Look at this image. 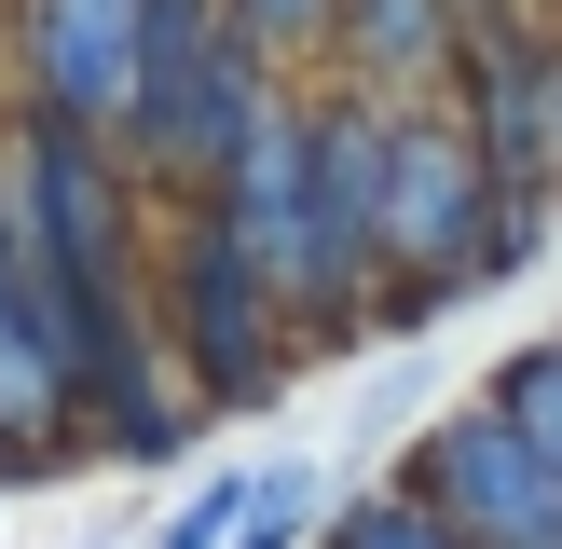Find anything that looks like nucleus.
<instances>
[{"label":"nucleus","instance_id":"obj_10","mask_svg":"<svg viewBox=\"0 0 562 549\" xmlns=\"http://www.w3.org/2000/svg\"><path fill=\"white\" fill-rule=\"evenodd\" d=\"M329 549H453V536H439V522L412 508V494H371V508H357V522H344Z\"/></svg>","mask_w":562,"mask_h":549},{"label":"nucleus","instance_id":"obj_6","mask_svg":"<svg viewBox=\"0 0 562 549\" xmlns=\"http://www.w3.org/2000/svg\"><path fill=\"white\" fill-rule=\"evenodd\" d=\"M329 27H344V55L371 69V97L398 82V97H426L439 69H453V0H329Z\"/></svg>","mask_w":562,"mask_h":549},{"label":"nucleus","instance_id":"obj_9","mask_svg":"<svg viewBox=\"0 0 562 549\" xmlns=\"http://www.w3.org/2000/svg\"><path fill=\"white\" fill-rule=\"evenodd\" d=\"M247 481H261V467H220V481H206V494H192V508H179V522H165V536H151V549H220V536H234V508H247Z\"/></svg>","mask_w":562,"mask_h":549},{"label":"nucleus","instance_id":"obj_5","mask_svg":"<svg viewBox=\"0 0 562 549\" xmlns=\"http://www.w3.org/2000/svg\"><path fill=\"white\" fill-rule=\"evenodd\" d=\"M179 357H192L206 399H261L274 384V274L247 261L220 220L179 234Z\"/></svg>","mask_w":562,"mask_h":549},{"label":"nucleus","instance_id":"obj_12","mask_svg":"<svg viewBox=\"0 0 562 549\" xmlns=\"http://www.w3.org/2000/svg\"><path fill=\"white\" fill-rule=\"evenodd\" d=\"M549 179H562V82H549Z\"/></svg>","mask_w":562,"mask_h":549},{"label":"nucleus","instance_id":"obj_2","mask_svg":"<svg viewBox=\"0 0 562 549\" xmlns=\"http://www.w3.org/2000/svg\"><path fill=\"white\" fill-rule=\"evenodd\" d=\"M494 206H508V192L481 179L467 124H439V110H384L371 247H384V261H412V302H453L467 274H494Z\"/></svg>","mask_w":562,"mask_h":549},{"label":"nucleus","instance_id":"obj_8","mask_svg":"<svg viewBox=\"0 0 562 549\" xmlns=\"http://www.w3.org/2000/svg\"><path fill=\"white\" fill-rule=\"evenodd\" d=\"M316 508H329V481H316V467H261L220 549H302V536H316Z\"/></svg>","mask_w":562,"mask_h":549},{"label":"nucleus","instance_id":"obj_7","mask_svg":"<svg viewBox=\"0 0 562 549\" xmlns=\"http://www.w3.org/2000/svg\"><path fill=\"white\" fill-rule=\"evenodd\" d=\"M481 412H494V426H508L521 453L562 481V344H521L508 371H494V399H481Z\"/></svg>","mask_w":562,"mask_h":549},{"label":"nucleus","instance_id":"obj_1","mask_svg":"<svg viewBox=\"0 0 562 549\" xmlns=\"http://www.w3.org/2000/svg\"><path fill=\"white\" fill-rule=\"evenodd\" d=\"M14 261H27V302L55 329V371H69V412H110L124 453H165V399H151V329H137V289H124V179H110L97 137L42 124L27 110V152H14Z\"/></svg>","mask_w":562,"mask_h":549},{"label":"nucleus","instance_id":"obj_4","mask_svg":"<svg viewBox=\"0 0 562 549\" xmlns=\"http://www.w3.org/2000/svg\"><path fill=\"white\" fill-rule=\"evenodd\" d=\"M14 55H27L42 124L124 137V97H137V0H14Z\"/></svg>","mask_w":562,"mask_h":549},{"label":"nucleus","instance_id":"obj_3","mask_svg":"<svg viewBox=\"0 0 562 549\" xmlns=\"http://www.w3.org/2000/svg\"><path fill=\"white\" fill-rule=\"evenodd\" d=\"M412 508H426L453 549H562V481L494 426V412H453V426L426 439V494H412Z\"/></svg>","mask_w":562,"mask_h":549},{"label":"nucleus","instance_id":"obj_11","mask_svg":"<svg viewBox=\"0 0 562 549\" xmlns=\"http://www.w3.org/2000/svg\"><path fill=\"white\" fill-rule=\"evenodd\" d=\"M220 27H234L247 55H261V42H316V27H329V0H220Z\"/></svg>","mask_w":562,"mask_h":549}]
</instances>
